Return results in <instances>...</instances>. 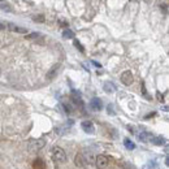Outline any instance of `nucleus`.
Here are the masks:
<instances>
[{
    "mask_svg": "<svg viewBox=\"0 0 169 169\" xmlns=\"http://www.w3.org/2000/svg\"><path fill=\"white\" fill-rule=\"evenodd\" d=\"M59 69H60V65H59V64L53 65V66L48 70V73H47V78H48V80H53V78H55L56 76H57Z\"/></svg>",
    "mask_w": 169,
    "mask_h": 169,
    "instance_id": "9d476101",
    "label": "nucleus"
},
{
    "mask_svg": "<svg viewBox=\"0 0 169 169\" xmlns=\"http://www.w3.org/2000/svg\"><path fill=\"white\" fill-rule=\"evenodd\" d=\"M61 105H62V108L65 109V112H66V113H72V112H73V108H72V105L68 104L65 100L61 101Z\"/></svg>",
    "mask_w": 169,
    "mask_h": 169,
    "instance_id": "f3484780",
    "label": "nucleus"
},
{
    "mask_svg": "<svg viewBox=\"0 0 169 169\" xmlns=\"http://www.w3.org/2000/svg\"><path fill=\"white\" fill-rule=\"evenodd\" d=\"M0 9L4 12H12V5L9 3H5V1H0Z\"/></svg>",
    "mask_w": 169,
    "mask_h": 169,
    "instance_id": "4468645a",
    "label": "nucleus"
},
{
    "mask_svg": "<svg viewBox=\"0 0 169 169\" xmlns=\"http://www.w3.org/2000/svg\"><path fill=\"white\" fill-rule=\"evenodd\" d=\"M147 137H148V134L146 132H142V133H139L138 134V139L141 142H146L147 141Z\"/></svg>",
    "mask_w": 169,
    "mask_h": 169,
    "instance_id": "6ab92c4d",
    "label": "nucleus"
},
{
    "mask_svg": "<svg viewBox=\"0 0 169 169\" xmlns=\"http://www.w3.org/2000/svg\"><path fill=\"white\" fill-rule=\"evenodd\" d=\"M62 38H65V39H72V38H74V33L70 29H65V30L62 31Z\"/></svg>",
    "mask_w": 169,
    "mask_h": 169,
    "instance_id": "2eb2a0df",
    "label": "nucleus"
},
{
    "mask_svg": "<svg viewBox=\"0 0 169 169\" xmlns=\"http://www.w3.org/2000/svg\"><path fill=\"white\" fill-rule=\"evenodd\" d=\"M103 89H104L105 92H114V91H116V86H114L112 82H105Z\"/></svg>",
    "mask_w": 169,
    "mask_h": 169,
    "instance_id": "ddd939ff",
    "label": "nucleus"
},
{
    "mask_svg": "<svg viewBox=\"0 0 169 169\" xmlns=\"http://www.w3.org/2000/svg\"><path fill=\"white\" fill-rule=\"evenodd\" d=\"M60 24L64 25V26H66V22H65V21H60Z\"/></svg>",
    "mask_w": 169,
    "mask_h": 169,
    "instance_id": "c85d7f7f",
    "label": "nucleus"
},
{
    "mask_svg": "<svg viewBox=\"0 0 169 169\" xmlns=\"http://www.w3.org/2000/svg\"><path fill=\"white\" fill-rule=\"evenodd\" d=\"M81 126H82L83 132L87 133V134H94L95 133V125H94L92 121H83L81 124Z\"/></svg>",
    "mask_w": 169,
    "mask_h": 169,
    "instance_id": "0eeeda50",
    "label": "nucleus"
},
{
    "mask_svg": "<svg viewBox=\"0 0 169 169\" xmlns=\"http://www.w3.org/2000/svg\"><path fill=\"white\" fill-rule=\"evenodd\" d=\"M33 168L34 169H44L46 168V163H44L42 159H35L33 163Z\"/></svg>",
    "mask_w": 169,
    "mask_h": 169,
    "instance_id": "f8f14e48",
    "label": "nucleus"
},
{
    "mask_svg": "<svg viewBox=\"0 0 169 169\" xmlns=\"http://www.w3.org/2000/svg\"><path fill=\"white\" fill-rule=\"evenodd\" d=\"M121 82L125 85V86H130L133 83V74L130 70H125L122 74H121V77H120Z\"/></svg>",
    "mask_w": 169,
    "mask_h": 169,
    "instance_id": "39448f33",
    "label": "nucleus"
},
{
    "mask_svg": "<svg viewBox=\"0 0 169 169\" xmlns=\"http://www.w3.org/2000/svg\"><path fill=\"white\" fill-rule=\"evenodd\" d=\"M155 114H156V113H155V112H154V113H150V114H147V116H146V118H150V117L155 116Z\"/></svg>",
    "mask_w": 169,
    "mask_h": 169,
    "instance_id": "bb28decb",
    "label": "nucleus"
},
{
    "mask_svg": "<svg viewBox=\"0 0 169 169\" xmlns=\"http://www.w3.org/2000/svg\"><path fill=\"white\" fill-rule=\"evenodd\" d=\"M142 94L146 96L147 99H150V96H148V94H147V90H146V85H145V82H142Z\"/></svg>",
    "mask_w": 169,
    "mask_h": 169,
    "instance_id": "5701e85b",
    "label": "nucleus"
},
{
    "mask_svg": "<svg viewBox=\"0 0 169 169\" xmlns=\"http://www.w3.org/2000/svg\"><path fill=\"white\" fill-rule=\"evenodd\" d=\"M12 29L13 31H16V33H21V34H24V33H26V29H24V28H20V26H13L12 25Z\"/></svg>",
    "mask_w": 169,
    "mask_h": 169,
    "instance_id": "aec40b11",
    "label": "nucleus"
},
{
    "mask_svg": "<svg viewBox=\"0 0 169 169\" xmlns=\"http://www.w3.org/2000/svg\"><path fill=\"white\" fill-rule=\"evenodd\" d=\"M44 141L43 139H39V141H30L29 142V150L31 151V152H37L38 150H40L42 147H44Z\"/></svg>",
    "mask_w": 169,
    "mask_h": 169,
    "instance_id": "f03ea898",
    "label": "nucleus"
},
{
    "mask_svg": "<svg viewBox=\"0 0 169 169\" xmlns=\"http://www.w3.org/2000/svg\"><path fill=\"white\" fill-rule=\"evenodd\" d=\"M73 44H74L76 47H77V49H80L81 52H85V48H83V46L80 43V40H77V39H76V40L73 42Z\"/></svg>",
    "mask_w": 169,
    "mask_h": 169,
    "instance_id": "4be33fe9",
    "label": "nucleus"
},
{
    "mask_svg": "<svg viewBox=\"0 0 169 169\" xmlns=\"http://www.w3.org/2000/svg\"><path fill=\"white\" fill-rule=\"evenodd\" d=\"M52 159L56 163H65L66 161V154L61 147H55L52 150Z\"/></svg>",
    "mask_w": 169,
    "mask_h": 169,
    "instance_id": "f257e3e1",
    "label": "nucleus"
},
{
    "mask_svg": "<svg viewBox=\"0 0 169 169\" xmlns=\"http://www.w3.org/2000/svg\"><path fill=\"white\" fill-rule=\"evenodd\" d=\"M91 62H92V65H95L96 68H101V65L99 64V62H96V61H94V60H91Z\"/></svg>",
    "mask_w": 169,
    "mask_h": 169,
    "instance_id": "a878e982",
    "label": "nucleus"
},
{
    "mask_svg": "<svg viewBox=\"0 0 169 169\" xmlns=\"http://www.w3.org/2000/svg\"><path fill=\"white\" fill-rule=\"evenodd\" d=\"M73 124H74V121H73V120L66 121L65 124H62V125H60V126H57V128H56V133H57L59 135H64V134H66L68 130H69V128H70V126L73 125Z\"/></svg>",
    "mask_w": 169,
    "mask_h": 169,
    "instance_id": "20e7f679",
    "label": "nucleus"
},
{
    "mask_svg": "<svg viewBox=\"0 0 169 169\" xmlns=\"http://www.w3.org/2000/svg\"><path fill=\"white\" fill-rule=\"evenodd\" d=\"M124 145H125V147L128 148V150H130V151H132V150H134V148H135V145L133 143L132 141H130L129 138H126L125 141H124Z\"/></svg>",
    "mask_w": 169,
    "mask_h": 169,
    "instance_id": "dca6fc26",
    "label": "nucleus"
},
{
    "mask_svg": "<svg viewBox=\"0 0 169 169\" xmlns=\"http://www.w3.org/2000/svg\"><path fill=\"white\" fill-rule=\"evenodd\" d=\"M72 100H73V103L77 107L83 108V101H82V98H81V94L76 89H72Z\"/></svg>",
    "mask_w": 169,
    "mask_h": 169,
    "instance_id": "423d86ee",
    "label": "nucleus"
},
{
    "mask_svg": "<svg viewBox=\"0 0 169 169\" xmlns=\"http://www.w3.org/2000/svg\"><path fill=\"white\" fill-rule=\"evenodd\" d=\"M33 21H34V22H39V24H42V22L46 21V18H44L43 14H35V16H33Z\"/></svg>",
    "mask_w": 169,
    "mask_h": 169,
    "instance_id": "a211bd4d",
    "label": "nucleus"
},
{
    "mask_svg": "<svg viewBox=\"0 0 169 169\" xmlns=\"http://www.w3.org/2000/svg\"><path fill=\"white\" fill-rule=\"evenodd\" d=\"M74 163H76V165L80 166V168H82V166L86 165L87 160L86 157H85V155L82 154V152H78L77 155H76V159H74Z\"/></svg>",
    "mask_w": 169,
    "mask_h": 169,
    "instance_id": "6e6552de",
    "label": "nucleus"
},
{
    "mask_svg": "<svg viewBox=\"0 0 169 169\" xmlns=\"http://www.w3.org/2000/svg\"><path fill=\"white\" fill-rule=\"evenodd\" d=\"M4 28H5V26H4V25H3V24H0V30H3V29H4Z\"/></svg>",
    "mask_w": 169,
    "mask_h": 169,
    "instance_id": "cd10ccee",
    "label": "nucleus"
},
{
    "mask_svg": "<svg viewBox=\"0 0 169 169\" xmlns=\"http://www.w3.org/2000/svg\"><path fill=\"white\" fill-rule=\"evenodd\" d=\"M95 163L99 169H104V168H107L108 164H109V159H108L105 155H99V156L96 157Z\"/></svg>",
    "mask_w": 169,
    "mask_h": 169,
    "instance_id": "7ed1b4c3",
    "label": "nucleus"
},
{
    "mask_svg": "<svg viewBox=\"0 0 169 169\" xmlns=\"http://www.w3.org/2000/svg\"><path fill=\"white\" fill-rule=\"evenodd\" d=\"M151 143H154L156 146H163L165 145V138L163 135H156V137H151Z\"/></svg>",
    "mask_w": 169,
    "mask_h": 169,
    "instance_id": "9b49d317",
    "label": "nucleus"
},
{
    "mask_svg": "<svg viewBox=\"0 0 169 169\" xmlns=\"http://www.w3.org/2000/svg\"><path fill=\"white\" fill-rule=\"evenodd\" d=\"M156 98H157V100L161 101V103L164 101V95L161 94V92H156Z\"/></svg>",
    "mask_w": 169,
    "mask_h": 169,
    "instance_id": "393cba45",
    "label": "nucleus"
},
{
    "mask_svg": "<svg viewBox=\"0 0 169 169\" xmlns=\"http://www.w3.org/2000/svg\"><path fill=\"white\" fill-rule=\"evenodd\" d=\"M101 107H103V103L99 98H94L91 99L90 101V108H91L92 111H101Z\"/></svg>",
    "mask_w": 169,
    "mask_h": 169,
    "instance_id": "1a4fd4ad",
    "label": "nucleus"
},
{
    "mask_svg": "<svg viewBox=\"0 0 169 169\" xmlns=\"http://www.w3.org/2000/svg\"><path fill=\"white\" fill-rule=\"evenodd\" d=\"M38 35H39L38 33H33V34H28L25 38H26V39H33V38H37Z\"/></svg>",
    "mask_w": 169,
    "mask_h": 169,
    "instance_id": "b1692460",
    "label": "nucleus"
},
{
    "mask_svg": "<svg viewBox=\"0 0 169 169\" xmlns=\"http://www.w3.org/2000/svg\"><path fill=\"white\" fill-rule=\"evenodd\" d=\"M107 112H108V114H111V116H114V114H116L113 104H108L107 105Z\"/></svg>",
    "mask_w": 169,
    "mask_h": 169,
    "instance_id": "412c9836",
    "label": "nucleus"
}]
</instances>
